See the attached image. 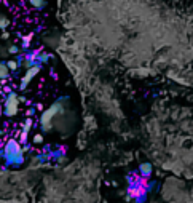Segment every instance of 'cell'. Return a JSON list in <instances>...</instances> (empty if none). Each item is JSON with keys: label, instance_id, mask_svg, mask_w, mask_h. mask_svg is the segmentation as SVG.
<instances>
[{"label": "cell", "instance_id": "52a82bcc", "mask_svg": "<svg viewBox=\"0 0 193 203\" xmlns=\"http://www.w3.org/2000/svg\"><path fill=\"white\" fill-rule=\"evenodd\" d=\"M50 59H51V55H50L48 51H42V53L38 55V64H40V66H42V64H48Z\"/></svg>", "mask_w": 193, "mask_h": 203}, {"label": "cell", "instance_id": "8fae6325", "mask_svg": "<svg viewBox=\"0 0 193 203\" xmlns=\"http://www.w3.org/2000/svg\"><path fill=\"white\" fill-rule=\"evenodd\" d=\"M7 66H8V69H10L11 72H16V71L19 69V67H21V66H19V62H18L16 59H11V61H8V62H7Z\"/></svg>", "mask_w": 193, "mask_h": 203}, {"label": "cell", "instance_id": "6da1fadb", "mask_svg": "<svg viewBox=\"0 0 193 203\" xmlns=\"http://www.w3.org/2000/svg\"><path fill=\"white\" fill-rule=\"evenodd\" d=\"M3 160L5 165L11 168H19L24 165L26 157L22 151V144L16 138H10L3 144Z\"/></svg>", "mask_w": 193, "mask_h": 203}, {"label": "cell", "instance_id": "277c9868", "mask_svg": "<svg viewBox=\"0 0 193 203\" xmlns=\"http://www.w3.org/2000/svg\"><path fill=\"white\" fill-rule=\"evenodd\" d=\"M40 69H42V66H34V67H29V69H26V74H24V77L21 78V83H19V90L26 91L27 87H29V83L34 80V77L40 72Z\"/></svg>", "mask_w": 193, "mask_h": 203}, {"label": "cell", "instance_id": "7a4b0ae2", "mask_svg": "<svg viewBox=\"0 0 193 203\" xmlns=\"http://www.w3.org/2000/svg\"><path fill=\"white\" fill-rule=\"evenodd\" d=\"M62 111V102H54L51 104L46 111H43L42 117H40V125H42L43 131H50L53 128V123H54V118L58 117V114Z\"/></svg>", "mask_w": 193, "mask_h": 203}, {"label": "cell", "instance_id": "7c38bea8", "mask_svg": "<svg viewBox=\"0 0 193 203\" xmlns=\"http://www.w3.org/2000/svg\"><path fill=\"white\" fill-rule=\"evenodd\" d=\"M32 142H34V144H37V146L43 144V134H42V133H37L35 136H34V139H32Z\"/></svg>", "mask_w": 193, "mask_h": 203}, {"label": "cell", "instance_id": "9c48e42d", "mask_svg": "<svg viewBox=\"0 0 193 203\" xmlns=\"http://www.w3.org/2000/svg\"><path fill=\"white\" fill-rule=\"evenodd\" d=\"M10 69H8V66L3 64V62H0V78H8L10 77Z\"/></svg>", "mask_w": 193, "mask_h": 203}, {"label": "cell", "instance_id": "3957f363", "mask_svg": "<svg viewBox=\"0 0 193 203\" xmlns=\"http://www.w3.org/2000/svg\"><path fill=\"white\" fill-rule=\"evenodd\" d=\"M19 111V96L16 94V91H11L10 94H5L3 98V115L11 118L15 117Z\"/></svg>", "mask_w": 193, "mask_h": 203}, {"label": "cell", "instance_id": "30bf717a", "mask_svg": "<svg viewBox=\"0 0 193 203\" xmlns=\"http://www.w3.org/2000/svg\"><path fill=\"white\" fill-rule=\"evenodd\" d=\"M8 26H10V19L3 15V13H0V29L5 31V29L8 27Z\"/></svg>", "mask_w": 193, "mask_h": 203}, {"label": "cell", "instance_id": "8992f818", "mask_svg": "<svg viewBox=\"0 0 193 203\" xmlns=\"http://www.w3.org/2000/svg\"><path fill=\"white\" fill-rule=\"evenodd\" d=\"M29 5L35 10H42L46 7V0H29Z\"/></svg>", "mask_w": 193, "mask_h": 203}, {"label": "cell", "instance_id": "9a60e30c", "mask_svg": "<svg viewBox=\"0 0 193 203\" xmlns=\"http://www.w3.org/2000/svg\"><path fill=\"white\" fill-rule=\"evenodd\" d=\"M32 35H34L32 32H31L29 35H22V37H21V38H22V42H31V38H32Z\"/></svg>", "mask_w": 193, "mask_h": 203}, {"label": "cell", "instance_id": "d6986e66", "mask_svg": "<svg viewBox=\"0 0 193 203\" xmlns=\"http://www.w3.org/2000/svg\"><path fill=\"white\" fill-rule=\"evenodd\" d=\"M35 109H37V111H43V104H42V102H37V104H35Z\"/></svg>", "mask_w": 193, "mask_h": 203}, {"label": "cell", "instance_id": "ba28073f", "mask_svg": "<svg viewBox=\"0 0 193 203\" xmlns=\"http://www.w3.org/2000/svg\"><path fill=\"white\" fill-rule=\"evenodd\" d=\"M32 126H34V120H32V117H27V118L24 120V123H22V130H21V131L29 133V131L32 130Z\"/></svg>", "mask_w": 193, "mask_h": 203}, {"label": "cell", "instance_id": "44dd1931", "mask_svg": "<svg viewBox=\"0 0 193 203\" xmlns=\"http://www.w3.org/2000/svg\"><path fill=\"white\" fill-rule=\"evenodd\" d=\"M0 117H2V102H0Z\"/></svg>", "mask_w": 193, "mask_h": 203}, {"label": "cell", "instance_id": "e0dca14e", "mask_svg": "<svg viewBox=\"0 0 193 203\" xmlns=\"http://www.w3.org/2000/svg\"><path fill=\"white\" fill-rule=\"evenodd\" d=\"M29 47H31V42H22V45H21V48H22V50H27Z\"/></svg>", "mask_w": 193, "mask_h": 203}, {"label": "cell", "instance_id": "4fadbf2b", "mask_svg": "<svg viewBox=\"0 0 193 203\" xmlns=\"http://www.w3.org/2000/svg\"><path fill=\"white\" fill-rule=\"evenodd\" d=\"M8 53H11V55H19V47H16V45L8 47Z\"/></svg>", "mask_w": 193, "mask_h": 203}, {"label": "cell", "instance_id": "5b68a950", "mask_svg": "<svg viewBox=\"0 0 193 203\" xmlns=\"http://www.w3.org/2000/svg\"><path fill=\"white\" fill-rule=\"evenodd\" d=\"M152 173H153V166H152V163H148V161H144V163L139 165V174L142 176V178H150Z\"/></svg>", "mask_w": 193, "mask_h": 203}, {"label": "cell", "instance_id": "ac0fdd59", "mask_svg": "<svg viewBox=\"0 0 193 203\" xmlns=\"http://www.w3.org/2000/svg\"><path fill=\"white\" fill-rule=\"evenodd\" d=\"M7 80H8V78H0V91H2V88H3V85L7 83Z\"/></svg>", "mask_w": 193, "mask_h": 203}, {"label": "cell", "instance_id": "5bb4252c", "mask_svg": "<svg viewBox=\"0 0 193 203\" xmlns=\"http://www.w3.org/2000/svg\"><path fill=\"white\" fill-rule=\"evenodd\" d=\"M35 111H37L35 107H31V109H27L26 115H27V117H34V115H35Z\"/></svg>", "mask_w": 193, "mask_h": 203}, {"label": "cell", "instance_id": "ffe728a7", "mask_svg": "<svg viewBox=\"0 0 193 203\" xmlns=\"http://www.w3.org/2000/svg\"><path fill=\"white\" fill-rule=\"evenodd\" d=\"M2 38H3V40H7V38H10V34H8L7 31H3V32H2Z\"/></svg>", "mask_w": 193, "mask_h": 203}, {"label": "cell", "instance_id": "2e32d148", "mask_svg": "<svg viewBox=\"0 0 193 203\" xmlns=\"http://www.w3.org/2000/svg\"><path fill=\"white\" fill-rule=\"evenodd\" d=\"M11 91H13V90H11L10 87H3V88H2V93H5V94H10Z\"/></svg>", "mask_w": 193, "mask_h": 203}]
</instances>
